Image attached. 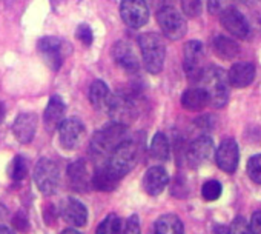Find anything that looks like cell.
Listing matches in <instances>:
<instances>
[{
    "instance_id": "e0dca14e",
    "label": "cell",
    "mask_w": 261,
    "mask_h": 234,
    "mask_svg": "<svg viewBox=\"0 0 261 234\" xmlns=\"http://www.w3.org/2000/svg\"><path fill=\"white\" fill-rule=\"evenodd\" d=\"M65 102L60 96L54 94L49 102H48V106L45 109V114H43V124H45V128L46 131L53 133L54 130L59 128V125L63 122V115H65Z\"/></svg>"
},
{
    "instance_id": "5b68a950",
    "label": "cell",
    "mask_w": 261,
    "mask_h": 234,
    "mask_svg": "<svg viewBox=\"0 0 261 234\" xmlns=\"http://www.w3.org/2000/svg\"><path fill=\"white\" fill-rule=\"evenodd\" d=\"M34 182L45 196L54 194L60 182V171L57 163L46 157L40 159L34 170Z\"/></svg>"
},
{
    "instance_id": "d590c367",
    "label": "cell",
    "mask_w": 261,
    "mask_h": 234,
    "mask_svg": "<svg viewBox=\"0 0 261 234\" xmlns=\"http://www.w3.org/2000/svg\"><path fill=\"white\" fill-rule=\"evenodd\" d=\"M121 234H140V220H139V216L133 214L126 223L123 225V229H121Z\"/></svg>"
},
{
    "instance_id": "7c38bea8",
    "label": "cell",
    "mask_w": 261,
    "mask_h": 234,
    "mask_svg": "<svg viewBox=\"0 0 261 234\" xmlns=\"http://www.w3.org/2000/svg\"><path fill=\"white\" fill-rule=\"evenodd\" d=\"M36 130H37V115L34 112L19 114L17 119L13 124V134L23 145H28L33 142L36 136Z\"/></svg>"
},
{
    "instance_id": "6da1fadb",
    "label": "cell",
    "mask_w": 261,
    "mask_h": 234,
    "mask_svg": "<svg viewBox=\"0 0 261 234\" xmlns=\"http://www.w3.org/2000/svg\"><path fill=\"white\" fill-rule=\"evenodd\" d=\"M126 136V127L117 122H111L108 125H105L101 130H98L91 144H89V150L92 154V159L95 162L100 160H108V157L111 156V153L124 141Z\"/></svg>"
},
{
    "instance_id": "ffe728a7",
    "label": "cell",
    "mask_w": 261,
    "mask_h": 234,
    "mask_svg": "<svg viewBox=\"0 0 261 234\" xmlns=\"http://www.w3.org/2000/svg\"><path fill=\"white\" fill-rule=\"evenodd\" d=\"M168 182H169V176L163 167H151L145 173V177H143V186L149 196L162 194Z\"/></svg>"
},
{
    "instance_id": "74e56055",
    "label": "cell",
    "mask_w": 261,
    "mask_h": 234,
    "mask_svg": "<svg viewBox=\"0 0 261 234\" xmlns=\"http://www.w3.org/2000/svg\"><path fill=\"white\" fill-rule=\"evenodd\" d=\"M249 228H250L252 234H261V209H258L252 214Z\"/></svg>"
},
{
    "instance_id": "d6986e66",
    "label": "cell",
    "mask_w": 261,
    "mask_h": 234,
    "mask_svg": "<svg viewBox=\"0 0 261 234\" xmlns=\"http://www.w3.org/2000/svg\"><path fill=\"white\" fill-rule=\"evenodd\" d=\"M227 83L233 88H246L255 79V66L249 62L235 63L226 74Z\"/></svg>"
},
{
    "instance_id": "4316f807",
    "label": "cell",
    "mask_w": 261,
    "mask_h": 234,
    "mask_svg": "<svg viewBox=\"0 0 261 234\" xmlns=\"http://www.w3.org/2000/svg\"><path fill=\"white\" fill-rule=\"evenodd\" d=\"M151 154H152L154 159L162 160V162H165V160L169 159V154H171L169 141H168V137L163 133H157L152 137V142H151Z\"/></svg>"
},
{
    "instance_id": "836d02e7",
    "label": "cell",
    "mask_w": 261,
    "mask_h": 234,
    "mask_svg": "<svg viewBox=\"0 0 261 234\" xmlns=\"http://www.w3.org/2000/svg\"><path fill=\"white\" fill-rule=\"evenodd\" d=\"M229 234H252V231L249 228V223L240 216V217H235L233 222L230 223Z\"/></svg>"
},
{
    "instance_id": "60d3db41",
    "label": "cell",
    "mask_w": 261,
    "mask_h": 234,
    "mask_svg": "<svg viewBox=\"0 0 261 234\" xmlns=\"http://www.w3.org/2000/svg\"><path fill=\"white\" fill-rule=\"evenodd\" d=\"M0 234H14V231L5 225H0Z\"/></svg>"
},
{
    "instance_id": "d6a6232c",
    "label": "cell",
    "mask_w": 261,
    "mask_h": 234,
    "mask_svg": "<svg viewBox=\"0 0 261 234\" xmlns=\"http://www.w3.org/2000/svg\"><path fill=\"white\" fill-rule=\"evenodd\" d=\"M183 13L188 17H197L201 13V2L200 0H181Z\"/></svg>"
},
{
    "instance_id": "f546056e",
    "label": "cell",
    "mask_w": 261,
    "mask_h": 234,
    "mask_svg": "<svg viewBox=\"0 0 261 234\" xmlns=\"http://www.w3.org/2000/svg\"><path fill=\"white\" fill-rule=\"evenodd\" d=\"M28 174V163L27 159L23 156H17L13 162V168H11V177L16 182H20L27 177Z\"/></svg>"
},
{
    "instance_id": "5bb4252c",
    "label": "cell",
    "mask_w": 261,
    "mask_h": 234,
    "mask_svg": "<svg viewBox=\"0 0 261 234\" xmlns=\"http://www.w3.org/2000/svg\"><path fill=\"white\" fill-rule=\"evenodd\" d=\"M238 145L233 139H226L221 142L215 153V160L220 170L224 173H233L238 167Z\"/></svg>"
},
{
    "instance_id": "7a4b0ae2",
    "label": "cell",
    "mask_w": 261,
    "mask_h": 234,
    "mask_svg": "<svg viewBox=\"0 0 261 234\" xmlns=\"http://www.w3.org/2000/svg\"><path fill=\"white\" fill-rule=\"evenodd\" d=\"M198 86L203 88L209 97V105L223 108L229 100V83L223 69L217 66L204 68L198 77Z\"/></svg>"
},
{
    "instance_id": "ab89813d",
    "label": "cell",
    "mask_w": 261,
    "mask_h": 234,
    "mask_svg": "<svg viewBox=\"0 0 261 234\" xmlns=\"http://www.w3.org/2000/svg\"><path fill=\"white\" fill-rule=\"evenodd\" d=\"M214 234H229V229L224 225H217L214 228Z\"/></svg>"
},
{
    "instance_id": "cb8c5ba5",
    "label": "cell",
    "mask_w": 261,
    "mask_h": 234,
    "mask_svg": "<svg viewBox=\"0 0 261 234\" xmlns=\"http://www.w3.org/2000/svg\"><path fill=\"white\" fill-rule=\"evenodd\" d=\"M89 102L95 109H106L111 92L103 80H94L89 86Z\"/></svg>"
},
{
    "instance_id": "3957f363",
    "label": "cell",
    "mask_w": 261,
    "mask_h": 234,
    "mask_svg": "<svg viewBox=\"0 0 261 234\" xmlns=\"http://www.w3.org/2000/svg\"><path fill=\"white\" fill-rule=\"evenodd\" d=\"M139 45L142 50L145 68L151 74H159L163 69L165 57H166V46L163 39L155 33H146L140 36Z\"/></svg>"
},
{
    "instance_id": "f35d334b",
    "label": "cell",
    "mask_w": 261,
    "mask_h": 234,
    "mask_svg": "<svg viewBox=\"0 0 261 234\" xmlns=\"http://www.w3.org/2000/svg\"><path fill=\"white\" fill-rule=\"evenodd\" d=\"M56 216H57L56 208H54L53 205H51V206H46V209H45V222H46L48 225H51V223L56 222Z\"/></svg>"
},
{
    "instance_id": "2e32d148",
    "label": "cell",
    "mask_w": 261,
    "mask_h": 234,
    "mask_svg": "<svg viewBox=\"0 0 261 234\" xmlns=\"http://www.w3.org/2000/svg\"><path fill=\"white\" fill-rule=\"evenodd\" d=\"M60 216L63 217L65 222H68L69 225H72L75 228L85 226L86 222H88V209H86V206L80 200H77L74 197H69L62 203Z\"/></svg>"
},
{
    "instance_id": "1f68e13d",
    "label": "cell",
    "mask_w": 261,
    "mask_h": 234,
    "mask_svg": "<svg viewBox=\"0 0 261 234\" xmlns=\"http://www.w3.org/2000/svg\"><path fill=\"white\" fill-rule=\"evenodd\" d=\"M229 8H232V0H209L207 2V10L214 16H220Z\"/></svg>"
},
{
    "instance_id": "603a6c76",
    "label": "cell",
    "mask_w": 261,
    "mask_h": 234,
    "mask_svg": "<svg viewBox=\"0 0 261 234\" xmlns=\"http://www.w3.org/2000/svg\"><path fill=\"white\" fill-rule=\"evenodd\" d=\"M181 105L189 111H200L206 105H209V97H207L206 91L200 86L189 88L181 96Z\"/></svg>"
},
{
    "instance_id": "7402d4cb",
    "label": "cell",
    "mask_w": 261,
    "mask_h": 234,
    "mask_svg": "<svg viewBox=\"0 0 261 234\" xmlns=\"http://www.w3.org/2000/svg\"><path fill=\"white\" fill-rule=\"evenodd\" d=\"M92 180V186L98 191H103V193H111L114 191L118 183H120V177H117L109 168L106 163H101L98 165L94 177L91 179Z\"/></svg>"
},
{
    "instance_id": "b9f144b4",
    "label": "cell",
    "mask_w": 261,
    "mask_h": 234,
    "mask_svg": "<svg viewBox=\"0 0 261 234\" xmlns=\"http://www.w3.org/2000/svg\"><path fill=\"white\" fill-rule=\"evenodd\" d=\"M4 119H5V105L0 103V124L4 122Z\"/></svg>"
},
{
    "instance_id": "484cf974",
    "label": "cell",
    "mask_w": 261,
    "mask_h": 234,
    "mask_svg": "<svg viewBox=\"0 0 261 234\" xmlns=\"http://www.w3.org/2000/svg\"><path fill=\"white\" fill-rule=\"evenodd\" d=\"M214 51L218 57L224 60H232L240 54V46L235 40L226 36H218L214 40Z\"/></svg>"
},
{
    "instance_id": "e575fe53",
    "label": "cell",
    "mask_w": 261,
    "mask_h": 234,
    "mask_svg": "<svg viewBox=\"0 0 261 234\" xmlns=\"http://www.w3.org/2000/svg\"><path fill=\"white\" fill-rule=\"evenodd\" d=\"M75 37H77L83 45H86V46H89V45L92 43V40H94L92 30H91L88 25H85V24H82V25L77 27V30H75Z\"/></svg>"
},
{
    "instance_id": "4dcf8cb0",
    "label": "cell",
    "mask_w": 261,
    "mask_h": 234,
    "mask_svg": "<svg viewBox=\"0 0 261 234\" xmlns=\"http://www.w3.org/2000/svg\"><path fill=\"white\" fill-rule=\"evenodd\" d=\"M247 174L255 183L261 185V153L252 156L247 160Z\"/></svg>"
},
{
    "instance_id": "277c9868",
    "label": "cell",
    "mask_w": 261,
    "mask_h": 234,
    "mask_svg": "<svg viewBox=\"0 0 261 234\" xmlns=\"http://www.w3.org/2000/svg\"><path fill=\"white\" fill-rule=\"evenodd\" d=\"M139 144L136 141H123L105 162L108 168L117 176L123 177L133 170L139 160Z\"/></svg>"
},
{
    "instance_id": "44dd1931",
    "label": "cell",
    "mask_w": 261,
    "mask_h": 234,
    "mask_svg": "<svg viewBox=\"0 0 261 234\" xmlns=\"http://www.w3.org/2000/svg\"><path fill=\"white\" fill-rule=\"evenodd\" d=\"M68 182L72 190L79 193H85L89 188V173L86 162L83 159L72 162L68 167Z\"/></svg>"
},
{
    "instance_id": "ba28073f",
    "label": "cell",
    "mask_w": 261,
    "mask_h": 234,
    "mask_svg": "<svg viewBox=\"0 0 261 234\" xmlns=\"http://www.w3.org/2000/svg\"><path fill=\"white\" fill-rule=\"evenodd\" d=\"M120 16L130 28H142L149 20V8L146 0H121Z\"/></svg>"
},
{
    "instance_id": "ac0fdd59",
    "label": "cell",
    "mask_w": 261,
    "mask_h": 234,
    "mask_svg": "<svg viewBox=\"0 0 261 234\" xmlns=\"http://www.w3.org/2000/svg\"><path fill=\"white\" fill-rule=\"evenodd\" d=\"M112 57L118 66H121L123 69H126L129 73L137 71L140 66L134 48L130 46L127 42H117L112 48Z\"/></svg>"
},
{
    "instance_id": "4fadbf2b",
    "label": "cell",
    "mask_w": 261,
    "mask_h": 234,
    "mask_svg": "<svg viewBox=\"0 0 261 234\" xmlns=\"http://www.w3.org/2000/svg\"><path fill=\"white\" fill-rule=\"evenodd\" d=\"M212 153H214L212 139L209 136H200L189 145V148L186 151V159L191 167L197 168L201 163H204L206 160H209Z\"/></svg>"
},
{
    "instance_id": "30bf717a",
    "label": "cell",
    "mask_w": 261,
    "mask_h": 234,
    "mask_svg": "<svg viewBox=\"0 0 261 234\" xmlns=\"http://www.w3.org/2000/svg\"><path fill=\"white\" fill-rule=\"evenodd\" d=\"M203 59L204 50L201 42L191 40L185 45V73L189 80L197 82L200 74L203 73Z\"/></svg>"
},
{
    "instance_id": "9a60e30c",
    "label": "cell",
    "mask_w": 261,
    "mask_h": 234,
    "mask_svg": "<svg viewBox=\"0 0 261 234\" xmlns=\"http://www.w3.org/2000/svg\"><path fill=\"white\" fill-rule=\"evenodd\" d=\"M220 20L221 25L226 31H229L232 36L238 37V39H246L249 34V24L246 20V17L235 10L233 7L226 10L224 13L220 14Z\"/></svg>"
},
{
    "instance_id": "8992f818",
    "label": "cell",
    "mask_w": 261,
    "mask_h": 234,
    "mask_svg": "<svg viewBox=\"0 0 261 234\" xmlns=\"http://www.w3.org/2000/svg\"><path fill=\"white\" fill-rule=\"evenodd\" d=\"M106 109L114 119L112 122L121 124L124 127H127L137 117V105L134 99L127 94H111Z\"/></svg>"
},
{
    "instance_id": "8fae6325",
    "label": "cell",
    "mask_w": 261,
    "mask_h": 234,
    "mask_svg": "<svg viewBox=\"0 0 261 234\" xmlns=\"http://www.w3.org/2000/svg\"><path fill=\"white\" fill-rule=\"evenodd\" d=\"M85 125L75 119V117H71V119L63 121L59 125V136H60V144L65 150H75L82 145L83 139H85Z\"/></svg>"
},
{
    "instance_id": "f1b7e54d",
    "label": "cell",
    "mask_w": 261,
    "mask_h": 234,
    "mask_svg": "<svg viewBox=\"0 0 261 234\" xmlns=\"http://www.w3.org/2000/svg\"><path fill=\"white\" fill-rule=\"evenodd\" d=\"M223 186L218 180H207L204 182V185L201 186V196L204 197V200L207 202H214L221 196Z\"/></svg>"
},
{
    "instance_id": "8d00e7d4",
    "label": "cell",
    "mask_w": 261,
    "mask_h": 234,
    "mask_svg": "<svg viewBox=\"0 0 261 234\" xmlns=\"http://www.w3.org/2000/svg\"><path fill=\"white\" fill-rule=\"evenodd\" d=\"M13 225H14V228H17L19 231H28V226H30L28 217L20 211V213H17V214L13 217Z\"/></svg>"
},
{
    "instance_id": "7bdbcfd3",
    "label": "cell",
    "mask_w": 261,
    "mask_h": 234,
    "mask_svg": "<svg viewBox=\"0 0 261 234\" xmlns=\"http://www.w3.org/2000/svg\"><path fill=\"white\" fill-rule=\"evenodd\" d=\"M62 234H82V232L77 231V229H74V228H68V229H65Z\"/></svg>"
},
{
    "instance_id": "9c48e42d",
    "label": "cell",
    "mask_w": 261,
    "mask_h": 234,
    "mask_svg": "<svg viewBox=\"0 0 261 234\" xmlns=\"http://www.w3.org/2000/svg\"><path fill=\"white\" fill-rule=\"evenodd\" d=\"M65 43L66 42H63V40H60L57 37H43V39L39 40V45H37L39 54L42 56L43 62L53 71H59L60 66L63 65Z\"/></svg>"
},
{
    "instance_id": "52a82bcc",
    "label": "cell",
    "mask_w": 261,
    "mask_h": 234,
    "mask_svg": "<svg viewBox=\"0 0 261 234\" xmlns=\"http://www.w3.org/2000/svg\"><path fill=\"white\" fill-rule=\"evenodd\" d=\"M157 22H159L163 34L171 40L181 39L188 31L186 20L174 7H163L157 13Z\"/></svg>"
},
{
    "instance_id": "d4e9b609",
    "label": "cell",
    "mask_w": 261,
    "mask_h": 234,
    "mask_svg": "<svg viewBox=\"0 0 261 234\" xmlns=\"http://www.w3.org/2000/svg\"><path fill=\"white\" fill-rule=\"evenodd\" d=\"M155 234H185L183 222L175 214H165L155 220Z\"/></svg>"
},
{
    "instance_id": "83f0119b",
    "label": "cell",
    "mask_w": 261,
    "mask_h": 234,
    "mask_svg": "<svg viewBox=\"0 0 261 234\" xmlns=\"http://www.w3.org/2000/svg\"><path fill=\"white\" fill-rule=\"evenodd\" d=\"M123 220L117 214H108L97 226L95 234H121Z\"/></svg>"
}]
</instances>
